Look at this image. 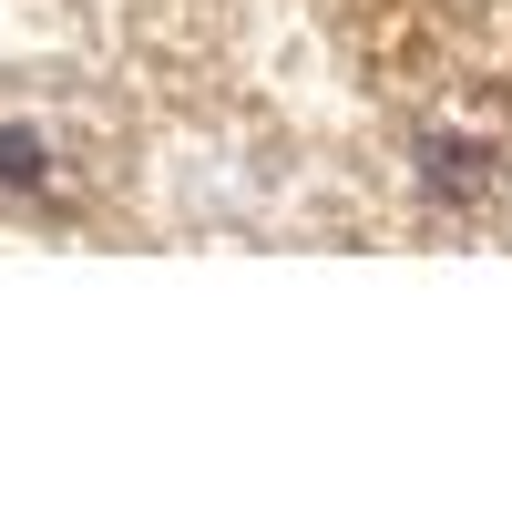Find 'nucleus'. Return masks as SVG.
<instances>
[{
    "label": "nucleus",
    "mask_w": 512,
    "mask_h": 512,
    "mask_svg": "<svg viewBox=\"0 0 512 512\" xmlns=\"http://www.w3.org/2000/svg\"><path fill=\"white\" fill-rule=\"evenodd\" d=\"M420 185H431V195H482L492 185V144H472V134H441V144H420Z\"/></svg>",
    "instance_id": "nucleus-1"
},
{
    "label": "nucleus",
    "mask_w": 512,
    "mask_h": 512,
    "mask_svg": "<svg viewBox=\"0 0 512 512\" xmlns=\"http://www.w3.org/2000/svg\"><path fill=\"white\" fill-rule=\"evenodd\" d=\"M41 175H52V154H41L31 123H0V195H31Z\"/></svg>",
    "instance_id": "nucleus-2"
}]
</instances>
